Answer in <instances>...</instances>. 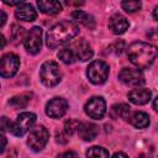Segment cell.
I'll return each instance as SVG.
<instances>
[{"label":"cell","mask_w":158,"mask_h":158,"mask_svg":"<svg viewBox=\"0 0 158 158\" xmlns=\"http://www.w3.org/2000/svg\"><path fill=\"white\" fill-rule=\"evenodd\" d=\"M127 58L137 69H147L158 58V48L146 42H133L127 47Z\"/></svg>","instance_id":"obj_1"},{"label":"cell","mask_w":158,"mask_h":158,"mask_svg":"<svg viewBox=\"0 0 158 158\" xmlns=\"http://www.w3.org/2000/svg\"><path fill=\"white\" fill-rule=\"evenodd\" d=\"M79 33V26L77 22L70 20H63L56 25H53L47 35H46V43L49 48H57L70 40H73Z\"/></svg>","instance_id":"obj_2"},{"label":"cell","mask_w":158,"mask_h":158,"mask_svg":"<svg viewBox=\"0 0 158 158\" xmlns=\"http://www.w3.org/2000/svg\"><path fill=\"white\" fill-rule=\"evenodd\" d=\"M40 79L43 85L52 88L59 84L62 80V72L59 65L53 60H47L41 65L40 69Z\"/></svg>","instance_id":"obj_3"},{"label":"cell","mask_w":158,"mask_h":158,"mask_svg":"<svg viewBox=\"0 0 158 158\" xmlns=\"http://www.w3.org/2000/svg\"><path fill=\"white\" fill-rule=\"evenodd\" d=\"M109 65L104 60H94L86 68V77L95 85L104 84L109 77Z\"/></svg>","instance_id":"obj_4"},{"label":"cell","mask_w":158,"mask_h":158,"mask_svg":"<svg viewBox=\"0 0 158 158\" xmlns=\"http://www.w3.org/2000/svg\"><path fill=\"white\" fill-rule=\"evenodd\" d=\"M35 123H36V115L33 112H21L16 117V120L11 123L10 131H11L12 135H15L17 137H21L26 132L32 130Z\"/></svg>","instance_id":"obj_5"},{"label":"cell","mask_w":158,"mask_h":158,"mask_svg":"<svg viewBox=\"0 0 158 158\" xmlns=\"http://www.w3.org/2000/svg\"><path fill=\"white\" fill-rule=\"evenodd\" d=\"M49 138V133L44 126H37L31 130L28 138H27V144L32 151H42L44 146L47 144Z\"/></svg>","instance_id":"obj_6"},{"label":"cell","mask_w":158,"mask_h":158,"mask_svg":"<svg viewBox=\"0 0 158 158\" xmlns=\"http://www.w3.org/2000/svg\"><path fill=\"white\" fill-rule=\"evenodd\" d=\"M85 114L94 120H100L106 112V102L101 96H93L84 106Z\"/></svg>","instance_id":"obj_7"},{"label":"cell","mask_w":158,"mask_h":158,"mask_svg":"<svg viewBox=\"0 0 158 158\" xmlns=\"http://www.w3.org/2000/svg\"><path fill=\"white\" fill-rule=\"evenodd\" d=\"M23 44L28 53H31V54L38 53L42 47V28L38 26L30 28V31L27 32V35L25 37Z\"/></svg>","instance_id":"obj_8"},{"label":"cell","mask_w":158,"mask_h":158,"mask_svg":"<svg viewBox=\"0 0 158 158\" xmlns=\"http://www.w3.org/2000/svg\"><path fill=\"white\" fill-rule=\"evenodd\" d=\"M20 67V58L14 53H6L0 62V74L2 78L14 77Z\"/></svg>","instance_id":"obj_9"},{"label":"cell","mask_w":158,"mask_h":158,"mask_svg":"<svg viewBox=\"0 0 158 158\" xmlns=\"http://www.w3.org/2000/svg\"><path fill=\"white\" fill-rule=\"evenodd\" d=\"M118 79L130 86L139 88L144 84V77L139 69H132V68H123L118 73Z\"/></svg>","instance_id":"obj_10"},{"label":"cell","mask_w":158,"mask_h":158,"mask_svg":"<svg viewBox=\"0 0 158 158\" xmlns=\"http://www.w3.org/2000/svg\"><path fill=\"white\" fill-rule=\"evenodd\" d=\"M68 109V101L63 98H53L46 105V114L52 118L62 117Z\"/></svg>","instance_id":"obj_11"},{"label":"cell","mask_w":158,"mask_h":158,"mask_svg":"<svg viewBox=\"0 0 158 158\" xmlns=\"http://www.w3.org/2000/svg\"><path fill=\"white\" fill-rule=\"evenodd\" d=\"M69 47L73 49V52H74L77 59L81 60V62H86V60H89V59L93 58L94 52H93L90 44L85 41V38H79V40H77V41L73 42L72 46H69Z\"/></svg>","instance_id":"obj_12"},{"label":"cell","mask_w":158,"mask_h":158,"mask_svg":"<svg viewBox=\"0 0 158 158\" xmlns=\"http://www.w3.org/2000/svg\"><path fill=\"white\" fill-rule=\"evenodd\" d=\"M128 26H130L128 20L123 15H121V14H114L109 19V28L115 35L125 33L126 30H128Z\"/></svg>","instance_id":"obj_13"},{"label":"cell","mask_w":158,"mask_h":158,"mask_svg":"<svg viewBox=\"0 0 158 158\" xmlns=\"http://www.w3.org/2000/svg\"><path fill=\"white\" fill-rule=\"evenodd\" d=\"M15 16L17 20L21 21H35L37 17V12L35 10V7L28 4V2H22L21 5H19L15 10Z\"/></svg>","instance_id":"obj_14"},{"label":"cell","mask_w":158,"mask_h":158,"mask_svg":"<svg viewBox=\"0 0 158 158\" xmlns=\"http://www.w3.org/2000/svg\"><path fill=\"white\" fill-rule=\"evenodd\" d=\"M152 98V93L144 88H136L128 93V100L136 105H144Z\"/></svg>","instance_id":"obj_15"},{"label":"cell","mask_w":158,"mask_h":158,"mask_svg":"<svg viewBox=\"0 0 158 158\" xmlns=\"http://www.w3.org/2000/svg\"><path fill=\"white\" fill-rule=\"evenodd\" d=\"M99 133V127L93 122H81L78 128V135L83 141H93Z\"/></svg>","instance_id":"obj_16"},{"label":"cell","mask_w":158,"mask_h":158,"mask_svg":"<svg viewBox=\"0 0 158 158\" xmlns=\"http://www.w3.org/2000/svg\"><path fill=\"white\" fill-rule=\"evenodd\" d=\"M72 19L75 21V22H79L81 25H84L85 27H88L89 30H93L95 28V20L94 17L85 12V11H81V10H75L72 12Z\"/></svg>","instance_id":"obj_17"},{"label":"cell","mask_w":158,"mask_h":158,"mask_svg":"<svg viewBox=\"0 0 158 158\" xmlns=\"http://www.w3.org/2000/svg\"><path fill=\"white\" fill-rule=\"evenodd\" d=\"M37 6L38 9L47 15H54L58 14L59 11H62V5L59 1H54V0H40L37 1Z\"/></svg>","instance_id":"obj_18"},{"label":"cell","mask_w":158,"mask_h":158,"mask_svg":"<svg viewBox=\"0 0 158 158\" xmlns=\"http://www.w3.org/2000/svg\"><path fill=\"white\" fill-rule=\"evenodd\" d=\"M130 122L136 128H146L149 125V116L143 111H137L130 117Z\"/></svg>","instance_id":"obj_19"},{"label":"cell","mask_w":158,"mask_h":158,"mask_svg":"<svg viewBox=\"0 0 158 158\" xmlns=\"http://www.w3.org/2000/svg\"><path fill=\"white\" fill-rule=\"evenodd\" d=\"M111 112L114 117H120L123 120H128L130 118V114H131V107L126 104H116L111 107Z\"/></svg>","instance_id":"obj_20"},{"label":"cell","mask_w":158,"mask_h":158,"mask_svg":"<svg viewBox=\"0 0 158 158\" xmlns=\"http://www.w3.org/2000/svg\"><path fill=\"white\" fill-rule=\"evenodd\" d=\"M85 156H86V158H110L109 151H106L105 148L99 147V146H93V147H90V148L86 151Z\"/></svg>","instance_id":"obj_21"},{"label":"cell","mask_w":158,"mask_h":158,"mask_svg":"<svg viewBox=\"0 0 158 158\" xmlns=\"http://www.w3.org/2000/svg\"><path fill=\"white\" fill-rule=\"evenodd\" d=\"M30 94H20V95H16L14 98H11L9 100V104L11 106H14L15 109H21V107H25L28 102H30Z\"/></svg>","instance_id":"obj_22"},{"label":"cell","mask_w":158,"mask_h":158,"mask_svg":"<svg viewBox=\"0 0 158 158\" xmlns=\"http://www.w3.org/2000/svg\"><path fill=\"white\" fill-rule=\"evenodd\" d=\"M58 58L65 64H72L77 60V57H75V54L70 47H65V48L60 49L58 52Z\"/></svg>","instance_id":"obj_23"},{"label":"cell","mask_w":158,"mask_h":158,"mask_svg":"<svg viewBox=\"0 0 158 158\" xmlns=\"http://www.w3.org/2000/svg\"><path fill=\"white\" fill-rule=\"evenodd\" d=\"M141 6H142L141 1H135V0H132V1H131V0H130V1H122V2H121V7H122L126 12H130V14L136 12L137 10H139Z\"/></svg>","instance_id":"obj_24"},{"label":"cell","mask_w":158,"mask_h":158,"mask_svg":"<svg viewBox=\"0 0 158 158\" xmlns=\"http://www.w3.org/2000/svg\"><path fill=\"white\" fill-rule=\"evenodd\" d=\"M79 125H80V122H78L77 120H68L65 123H64V131H65V133L67 135H73V132L74 131H78V128H79Z\"/></svg>","instance_id":"obj_25"},{"label":"cell","mask_w":158,"mask_h":158,"mask_svg":"<svg viewBox=\"0 0 158 158\" xmlns=\"http://www.w3.org/2000/svg\"><path fill=\"white\" fill-rule=\"evenodd\" d=\"M23 33H25V31H23L22 27L17 26V25H14V26H12V40H14L15 43H17L19 40H20V41H21V40L25 41V37H26V36H23Z\"/></svg>","instance_id":"obj_26"},{"label":"cell","mask_w":158,"mask_h":158,"mask_svg":"<svg viewBox=\"0 0 158 158\" xmlns=\"http://www.w3.org/2000/svg\"><path fill=\"white\" fill-rule=\"evenodd\" d=\"M56 158H79L78 154L73 151H68V152H64V153H60L58 154Z\"/></svg>","instance_id":"obj_27"},{"label":"cell","mask_w":158,"mask_h":158,"mask_svg":"<svg viewBox=\"0 0 158 158\" xmlns=\"http://www.w3.org/2000/svg\"><path fill=\"white\" fill-rule=\"evenodd\" d=\"M6 122H7V118H6L5 116L1 117V131H2V132H5L6 128H10V126H11V125H7Z\"/></svg>","instance_id":"obj_28"},{"label":"cell","mask_w":158,"mask_h":158,"mask_svg":"<svg viewBox=\"0 0 158 158\" xmlns=\"http://www.w3.org/2000/svg\"><path fill=\"white\" fill-rule=\"evenodd\" d=\"M112 158H128L123 152H116L114 156H112Z\"/></svg>","instance_id":"obj_29"},{"label":"cell","mask_w":158,"mask_h":158,"mask_svg":"<svg viewBox=\"0 0 158 158\" xmlns=\"http://www.w3.org/2000/svg\"><path fill=\"white\" fill-rule=\"evenodd\" d=\"M0 14H1V21H0V27H2V26L5 25V21H6V14H5L4 11H0Z\"/></svg>","instance_id":"obj_30"},{"label":"cell","mask_w":158,"mask_h":158,"mask_svg":"<svg viewBox=\"0 0 158 158\" xmlns=\"http://www.w3.org/2000/svg\"><path fill=\"white\" fill-rule=\"evenodd\" d=\"M23 1H5V4L7 5H21Z\"/></svg>","instance_id":"obj_31"},{"label":"cell","mask_w":158,"mask_h":158,"mask_svg":"<svg viewBox=\"0 0 158 158\" xmlns=\"http://www.w3.org/2000/svg\"><path fill=\"white\" fill-rule=\"evenodd\" d=\"M153 109H154V110L158 112V96H157V98L153 100Z\"/></svg>","instance_id":"obj_32"},{"label":"cell","mask_w":158,"mask_h":158,"mask_svg":"<svg viewBox=\"0 0 158 158\" xmlns=\"http://www.w3.org/2000/svg\"><path fill=\"white\" fill-rule=\"evenodd\" d=\"M153 17H154V20L158 21V6H156L153 10Z\"/></svg>","instance_id":"obj_33"},{"label":"cell","mask_w":158,"mask_h":158,"mask_svg":"<svg viewBox=\"0 0 158 158\" xmlns=\"http://www.w3.org/2000/svg\"><path fill=\"white\" fill-rule=\"evenodd\" d=\"M1 139H2V147H1V153H2V152L5 151V146H6V138L2 136V137H1Z\"/></svg>","instance_id":"obj_34"},{"label":"cell","mask_w":158,"mask_h":158,"mask_svg":"<svg viewBox=\"0 0 158 158\" xmlns=\"http://www.w3.org/2000/svg\"><path fill=\"white\" fill-rule=\"evenodd\" d=\"M1 42H2L1 48H4V46H5V37H4V36H1Z\"/></svg>","instance_id":"obj_35"}]
</instances>
